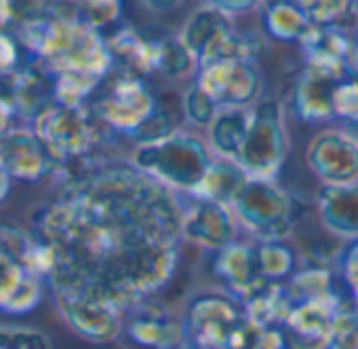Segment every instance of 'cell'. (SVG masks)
I'll use <instances>...</instances> for the list:
<instances>
[{"mask_svg": "<svg viewBox=\"0 0 358 349\" xmlns=\"http://www.w3.org/2000/svg\"><path fill=\"white\" fill-rule=\"evenodd\" d=\"M186 196L127 164L68 179L41 211L36 234L55 251L53 292L89 290L127 318L164 288L179 263Z\"/></svg>", "mask_w": 358, "mask_h": 349, "instance_id": "1", "label": "cell"}, {"mask_svg": "<svg viewBox=\"0 0 358 349\" xmlns=\"http://www.w3.org/2000/svg\"><path fill=\"white\" fill-rule=\"evenodd\" d=\"M41 11L17 20L13 32L28 55L53 76H85L103 80L114 59L103 32L78 20L76 5H38Z\"/></svg>", "mask_w": 358, "mask_h": 349, "instance_id": "2", "label": "cell"}, {"mask_svg": "<svg viewBox=\"0 0 358 349\" xmlns=\"http://www.w3.org/2000/svg\"><path fill=\"white\" fill-rule=\"evenodd\" d=\"M213 160L215 156L207 139L186 128H179L156 143L135 145L131 156V164L137 170L188 198L203 184Z\"/></svg>", "mask_w": 358, "mask_h": 349, "instance_id": "3", "label": "cell"}, {"mask_svg": "<svg viewBox=\"0 0 358 349\" xmlns=\"http://www.w3.org/2000/svg\"><path fill=\"white\" fill-rule=\"evenodd\" d=\"M32 128L47 145L59 170L91 160L106 147L110 137H114L89 105L66 107L55 103L32 124Z\"/></svg>", "mask_w": 358, "mask_h": 349, "instance_id": "4", "label": "cell"}, {"mask_svg": "<svg viewBox=\"0 0 358 349\" xmlns=\"http://www.w3.org/2000/svg\"><path fill=\"white\" fill-rule=\"evenodd\" d=\"M91 112L114 133L131 139L158 110L148 78L114 68L95 89L87 103Z\"/></svg>", "mask_w": 358, "mask_h": 349, "instance_id": "5", "label": "cell"}, {"mask_svg": "<svg viewBox=\"0 0 358 349\" xmlns=\"http://www.w3.org/2000/svg\"><path fill=\"white\" fill-rule=\"evenodd\" d=\"M238 228L255 242H287L301 211L297 200L276 181L251 179L241 198L232 205Z\"/></svg>", "mask_w": 358, "mask_h": 349, "instance_id": "6", "label": "cell"}, {"mask_svg": "<svg viewBox=\"0 0 358 349\" xmlns=\"http://www.w3.org/2000/svg\"><path fill=\"white\" fill-rule=\"evenodd\" d=\"M188 345L203 349H234L251 324L241 299L226 290L194 295L184 311Z\"/></svg>", "mask_w": 358, "mask_h": 349, "instance_id": "7", "label": "cell"}, {"mask_svg": "<svg viewBox=\"0 0 358 349\" xmlns=\"http://www.w3.org/2000/svg\"><path fill=\"white\" fill-rule=\"evenodd\" d=\"M289 156L285 110L276 99H262L251 112V124L238 164L251 179L276 181Z\"/></svg>", "mask_w": 358, "mask_h": 349, "instance_id": "8", "label": "cell"}, {"mask_svg": "<svg viewBox=\"0 0 358 349\" xmlns=\"http://www.w3.org/2000/svg\"><path fill=\"white\" fill-rule=\"evenodd\" d=\"M194 82L222 107H255L264 97V72L259 64L226 59L196 72Z\"/></svg>", "mask_w": 358, "mask_h": 349, "instance_id": "9", "label": "cell"}, {"mask_svg": "<svg viewBox=\"0 0 358 349\" xmlns=\"http://www.w3.org/2000/svg\"><path fill=\"white\" fill-rule=\"evenodd\" d=\"M57 309L70 330L91 343H112L122 334L124 318L89 290L53 292Z\"/></svg>", "mask_w": 358, "mask_h": 349, "instance_id": "10", "label": "cell"}, {"mask_svg": "<svg viewBox=\"0 0 358 349\" xmlns=\"http://www.w3.org/2000/svg\"><path fill=\"white\" fill-rule=\"evenodd\" d=\"M306 164L322 186L358 184V143L343 128H324L310 139Z\"/></svg>", "mask_w": 358, "mask_h": 349, "instance_id": "11", "label": "cell"}, {"mask_svg": "<svg viewBox=\"0 0 358 349\" xmlns=\"http://www.w3.org/2000/svg\"><path fill=\"white\" fill-rule=\"evenodd\" d=\"M354 74L352 66L306 64L293 89V112L301 122L320 124L335 120L333 97L343 78Z\"/></svg>", "mask_w": 358, "mask_h": 349, "instance_id": "12", "label": "cell"}, {"mask_svg": "<svg viewBox=\"0 0 358 349\" xmlns=\"http://www.w3.org/2000/svg\"><path fill=\"white\" fill-rule=\"evenodd\" d=\"M122 332L143 349H184L188 345L184 318H175L154 299L143 301L124 318Z\"/></svg>", "mask_w": 358, "mask_h": 349, "instance_id": "13", "label": "cell"}, {"mask_svg": "<svg viewBox=\"0 0 358 349\" xmlns=\"http://www.w3.org/2000/svg\"><path fill=\"white\" fill-rule=\"evenodd\" d=\"M238 221L230 207L207 202V200H186L184 213V242L211 251L213 255L228 248L238 240Z\"/></svg>", "mask_w": 358, "mask_h": 349, "instance_id": "14", "label": "cell"}, {"mask_svg": "<svg viewBox=\"0 0 358 349\" xmlns=\"http://www.w3.org/2000/svg\"><path fill=\"white\" fill-rule=\"evenodd\" d=\"M0 164L5 166L11 179L26 184H38L59 170L47 145L32 126L13 128L0 141Z\"/></svg>", "mask_w": 358, "mask_h": 349, "instance_id": "15", "label": "cell"}, {"mask_svg": "<svg viewBox=\"0 0 358 349\" xmlns=\"http://www.w3.org/2000/svg\"><path fill=\"white\" fill-rule=\"evenodd\" d=\"M213 274L220 282H224L226 292L234 295L243 303H247L272 284L262 274L257 259V242L236 240L228 248L215 253Z\"/></svg>", "mask_w": 358, "mask_h": 349, "instance_id": "16", "label": "cell"}, {"mask_svg": "<svg viewBox=\"0 0 358 349\" xmlns=\"http://www.w3.org/2000/svg\"><path fill=\"white\" fill-rule=\"evenodd\" d=\"M341 305V295L327 301H310L295 305L282 328L289 349H329L335 318Z\"/></svg>", "mask_w": 358, "mask_h": 349, "instance_id": "17", "label": "cell"}, {"mask_svg": "<svg viewBox=\"0 0 358 349\" xmlns=\"http://www.w3.org/2000/svg\"><path fill=\"white\" fill-rule=\"evenodd\" d=\"M9 91L17 116L30 122V126L55 105V76L38 61H30L11 78L3 80Z\"/></svg>", "mask_w": 358, "mask_h": 349, "instance_id": "18", "label": "cell"}, {"mask_svg": "<svg viewBox=\"0 0 358 349\" xmlns=\"http://www.w3.org/2000/svg\"><path fill=\"white\" fill-rule=\"evenodd\" d=\"M318 219L331 236L358 240V184L322 186L318 190Z\"/></svg>", "mask_w": 358, "mask_h": 349, "instance_id": "19", "label": "cell"}, {"mask_svg": "<svg viewBox=\"0 0 358 349\" xmlns=\"http://www.w3.org/2000/svg\"><path fill=\"white\" fill-rule=\"evenodd\" d=\"M106 40H108L110 55L114 59V68L137 74L141 78L156 74L154 70L156 45L152 36H145L133 26H122L112 36H106Z\"/></svg>", "mask_w": 358, "mask_h": 349, "instance_id": "20", "label": "cell"}, {"mask_svg": "<svg viewBox=\"0 0 358 349\" xmlns=\"http://www.w3.org/2000/svg\"><path fill=\"white\" fill-rule=\"evenodd\" d=\"M232 28H236L234 20L220 11L213 3H207L188 17L182 32H179V40L199 64L203 55Z\"/></svg>", "mask_w": 358, "mask_h": 349, "instance_id": "21", "label": "cell"}, {"mask_svg": "<svg viewBox=\"0 0 358 349\" xmlns=\"http://www.w3.org/2000/svg\"><path fill=\"white\" fill-rule=\"evenodd\" d=\"M249 181H251V177L238 162L215 158L205 174L203 184L196 188V192L190 198L217 202V205L232 209V205L241 198V194L245 192Z\"/></svg>", "mask_w": 358, "mask_h": 349, "instance_id": "22", "label": "cell"}, {"mask_svg": "<svg viewBox=\"0 0 358 349\" xmlns=\"http://www.w3.org/2000/svg\"><path fill=\"white\" fill-rule=\"evenodd\" d=\"M251 112L253 107H222L217 112L215 120L207 128V145L215 158L238 162L241 149L249 133Z\"/></svg>", "mask_w": 358, "mask_h": 349, "instance_id": "23", "label": "cell"}, {"mask_svg": "<svg viewBox=\"0 0 358 349\" xmlns=\"http://www.w3.org/2000/svg\"><path fill=\"white\" fill-rule=\"evenodd\" d=\"M356 36L312 26L308 34L299 40V49L306 64H331V66H352ZM354 68V66H352Z\"/></svg>", "mask_w": 358, "mask_h": 349, "instance_id": "24", "label": "cell"}, {"mask_svg": "<svg viewBox=\"0 0 358 349\" xmlns=\"http://www.w3.org/2000/svg\"><path fill=\"white\" fill-rule=\"evenodd\" d=\"M266 51H268V40L259 32H247V30L232 28L203 55V59L199 61V70H203L211 64H217V61H226V59L257 64L266 55Z\"/></svg>", "mask_w": 358, "mask_h": 349, "instance_id": "25", "label": "cell"}, {"mask_svg": "<svg viewBox=\"0 0 358 349\" xmlns=\"http://www.w3.org/2000/svg\"><path fill=\"white\" fill-rule=\"evenodd\" d=\"M245 307H247L249 320L255 326L268 328V330H282L295 305L287 292L285 282H272L268 288H264L253 299H249Z\"/></svg>", "mask_w": 358, "mask_h": 349, "instance_id": "26", "label": "cell"}, {"mask_svg": "<svg viewBox=\"0 0 358 349\" xmlns=\"http://www.w3.org/2000/svg\"><path fill=\"white\" fill-rule=\"evenodd\" d=\"M262 20H264V28H266L268 36H272L274 40H280V43H297L299 45V40L312 28L301 3H287V0L264 5Z\"/></svg>", "mask_w": 358, "mask_h": 349, "instance_id": "27", "label": "cell"}, {"mask_svg": "<svg viewBox=\"0 0 358 349\" xmlns=\"http://www.w3.org/2000/svg\"><path fill=\"white\" fill-rule=\"evenodd\" d=\"M301 7L316 28H329L350 36L358 34V3L354 0H308Z\"/></svg>", "mask_w": 358, "mask_h": 349, "instance_id": "28", "label": "cell"}, {"mask_svg": "<svg viewBox=\"0 0 358 349\" xmlns=\"http://www.w3.org/2000/svg\"><path fill=\"white\" fill-rule=\"evenodd\" d=\"M287 292L293 305L310 303V301H327L339 297L335 290V278L324 265H310L306 269L295 272L287 282Z\"/></svg>", "mask_w": 358, "mask_h": 349, "instance_id": "29", "label": "cell"}, {"mask_svg": "<svg viewBox=\"0 0 358 349\" xmlns=\"http://www.w3.org/2000/svg\"><path fill=\"white\" fill-rule=\"evenodd\" d=\"M156 55H154V70L173 80H182L186 76H196L199 64L192 53L182 45L179 36H154Z\"/></svg>", "mask_w": 358, "mask_h": 349, "instance_id": "30", "label": "cell"}, {"mask_svg": "<svg viewBox=\"0 0 358 349\" xmlns=\"http://www.w3.org/2000/svg\"><path fill=\"white\" fill-rule=\"evenodd\" d=\"M257 259L270 282H287L295 274L297 255L287 242H257Z\"/></svg>", "mask_w": 358, "mask_h": 349, "instance_id": "31", "label": "cell"}, {"mask_svg": "<svg viewBox=\"0 0 358 349\" xmlns=\"http://www.w3.org/2000/svg\"><path fill=\"white\" fill-rule=\"evenodd\" d=\"M182 112H184V118L188 120L190 126L194 128H209L211 122L215 120L220 107L215 105V101L192 80L188 84V89L184 91V97H182Z\"/></svg>", "mask_w": 358, "mask_h": 349, "instance_id": "32", "label": "cell"}, {"mask_svg": "<svg viewBox=\"0 0 358 349\" xmlns=\"http://www.w3.org/2000/svg\"><path fill=\"white\" fill-rule=\"evenodd\" d=\"M329 349H358V297L343 301L335 318Z\"/></svg>", "mask_w": 358, "mask_h": 349, "instance_id": "33", "label": "cell"}, {"mask_svg": "<svg viewBox=\"0 0 358 349\" xmlns=\"http://www.w3.org/2000/svg\"><path fill=\"white\" fill-rule=\"evenodd\" d=\"M34 248V234L9 225V223H0V255L17 261L20 265L26 267V261Z\"/></svg>", "mask_w": 358, "mask_h": 349, "instance_id": "34", "label": "cell"}, {"mask_svg": "<svg viewBox=\"0 0 358 349\" xmlns=\"http://www.w3.org/2000/svg\"><path fill=\"white\" fill-rule=\"evenodd\" d=\"M41 299H43V280L28 272L24 282L17 286L13 297L0 311H5L9 315H28L41 305Z\"/></svg>", "mask_w": 358, "mask_h": 349, "instance_id": "35", "label": "cell"}, {"mask_svg": "<svg viewBox=\"0 0 358 349\" xmlns=\"http://www.w3.org/2000/svg\"><path fill=\"white\" fill-rule=\"evenodd\" d=\"M76 13H78L80 22L103 32V28L118 24V20L122 17V5L116 3V0H103V3L101 0H97V3H78Z\"/></svg>", "mask_w": 358, "mask_h": 349, "instance_id": "36", "label": "cell"}, {"mask_svg": "<svg viewBox=\"0 0 358 349\" xmlns=\"http://www.w3.org/2000/svg\"><path fill=\"white\" fill-rule=\"evenodd\" d=\"M0 349H51V341L36 328L0 326Z\"/></svg>", "mask_w": 358, "mask_h": 349, "instance_id": "37", "label": "cell"}, {"mask_svg": "<svg viewBox=\"0 0 358 349\" xmlns=\"http://www.w3.org/2000/svg\"><path fill=\"white\" fill-rule=\"evenodd\" d=\"M333 112L335 120L341 124L358 120V74H350L341 80L333 97Z\"/></svg>", "mask_w": 358, "mask_h": 349, "instance_id": "38", "label": "cell"}, {"mask_svg": "<svg viewBox=\"0 0 358 349\" xmlns=\"http://www.w3.org/2000/svg\"><path fill=\"white\" fill-rule=\"evenodd\" d=\"M175 131H179V128H177V124H175V120H173V114H169V110H164V107L158 105V110L150 116L148 122L141 124V128L131 137V141H133L135 145L156 143V141H160V139L173 135Z\"/></svg>", "mask_w": 358, "mask_h": 349, "instance_id": "39", "label": "cell"}, {"mask_svg": "<svg viewBox=\"0 0 358 349\" xmlns=\"http://www.w3.org/2000/svg\"><path fill=\"white\" fill-rule=\"evenodd\" d=\"M22 53L28 55V51L24 49V45L20 43L13 30L0 34V80L11 78L15 72H20L24 66L30 64V61H24Z\"/></svg>", "mask_w": 358, "mask_h": 349, "instance_id": "40", "label": "cell"}, {"mask_svg": "<svg viewBox=\"0 0 358 349\" xmlns=\"http://www.w3.org/2000/svg\"><path fill=\"white\" fill-rule=\"evenodd\" d=\"M234 349H289V345L282 330L259 328L251 322Z\"/></svg>", "mask_w": 358, "mask_h": 349, "instance_id": "41", "label": "cell"}, {"mask_svg": "<svg viewBox=\"0 0 358 349\" xmlns=\"http://www.w3.org/2000/svg\"><path fill=\"white\" fill-rule=\"evenodd\" d=\"M26 276L28 272L24 265L0 255V309L7 305V301L13 297V292L17 290Z\"/></svg>", "mask_w": 358, "mask_h": 349, "instance_id": "42", "label": "cell"}, {"mask_svg": "<svg viewBox=\"0 0 358 349\" xmlns=\"http://www.w3.org/2000/svg\"><path fill=\"white\" fill-rule=\"evenodd\" d=\"M339 269H341L343 282L352 290V297H358V240L350 242V246L345 248Z\"/></svg>", "mask_w": 358, "mask_h": 349, "instance_id": "43", "label": "cell"}, {"mask_svg": "<svg viewBox=\"0 0 358 349\" xmlns=\"http://www.w3.org/2000/svg\"><path fill=\"white\" fill-rule=\"evenodd\" d=\"M20 118L17 116V110L13 105V99L9 95V91L5 89V84L0 82V141H3L15 126H13V120Z\"/></svg>", "mask_w": 358, "mask_h": 349, "instance_id": "44", "label": "cell"}, {"mask_svg": "<svg viewBox=\"0 0 358 349\" xmlns=\"http://www.w3.org/2000/svg\"><path fill=\"white\" fill-rule=\"evenodd\" d=\"M17 24V11L13 3H7V0H0V34L3 32H11Z\"/></svg>", "mask_w": 358, "mask_h": 349, "instance_id": "45", "label": "cell"}, {"mask_svg": "<svg viewBox=\"0 0 358 349\" xmlns=\"http://www.w3.org/2000/svg\"><path fill=\"white\" fill-rule=\"evenodd\" d=\"M213 5L232 20H234V15H243V13H249L251 9L259 7L257 3H236V0H222V3H213Z\"/></svg>", "mask_w": 358, "mask_h": 349, "instance_id": "46", "label": "cell"}, {"mask_svg": "<svg viewBox=\"0 0 358 349\" xmlns=\"http://www.w3.org/2000/svg\"><path fill=\"white\" fill-rule=\"evenodd\" d=\"M9 190H11V177H9V172L5 170V166L0 164V205H3L5 198L9 196Z\"/></svg>", "mask_w": 358, "mask_h": 349, "instance_id": "47", "label": "cell"}, {"mask_svg": "<svg viewBox=\"0 0 358 349\" xmlns=\"http://www.w3.org/2000/svg\"><path fill=\"white\" fill-rule=\"evenodd\" d=\"M352 66H354V72L358 74V38H356V47H354V59H352Z\"/></svg>", "mask_w": 358, "mask_h": 349, "instance_id": "48", "label": "cell"}, {"mask_svg": "<svg viewBox=\"0 0 358 349\" xmlns=\"http://www.w3.org/2000/svg\"><path fill=\"white\" fill-rule=\"evenodd\" d=\"M145 7H152V9H158V7H160V5H158V3H154V5H152V3H145ZM164 7H166V9H173V7H175V5H171V3H166V5H164Z\"/></svg>", "mask_w": 358, "mask_h": 349, "instance_id": "49", "label": "cell"}, {"mask_svg": "<svg viewBox=\"0 0 358 349\" xmlns=\"http://www.w3.org/2000/svg\"><path fill=\"white\" fill-rule=\"evenodd\" d=\"M184 349H203V347H194V345H186Z\"/></svg>", "mask_w": 358, "mask_h": 349, "instance_id": "50", "label": "cell"}, {"mask_svg": "<svg viewBox=\"0 0 358 349\" xmlns=\"http://www.w3.org/2000/svg\"><path fill=\"white\" fill-rule=\"evenodd\" d=\"M356 38H358V34H356Z\"/></svg>", "mask_w": 358, "mask_h": 349, "instance_id": "51", "label": "cell"}]
</instances>
